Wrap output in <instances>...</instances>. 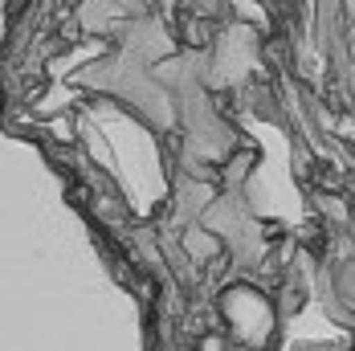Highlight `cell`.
Returning a JSON list of instances; mask_svg holds the SVG:
<instances>
[{"label": "cell", "mask_w": 355, "mask_h": 351, "mask_svg": "<svg viewBox=\"0 0 355 351\" xmlns=\"http://www.w3.org/2000/svg\"><path fill=\"white\" fill-rule=\"evenodd\" d=\"M343 278H347V282H339V290H343V298L355 307V266H347V270H343Z\"/></svg>", "instance_id": "1"}]
</instances>
